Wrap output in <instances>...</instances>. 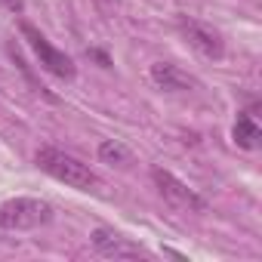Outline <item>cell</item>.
Segmentation results:
<instances>
[{
	"label": "cell",
	"instance_id": "4",
	"mask_svg": "<svg viewBox=\"0 0 262 262\" xmlns=\"http://www.w3.org/2000/svg\"><path fill=\"white\" fill-rule=\"evenodd\" d=\"M151 182H155V188L161 191V198H164L170 207H176V210H198V213L207 210V201H204L194 188H188L182 179H176L170 170L155 167V170H151Z\"/></svg>",
	"mask_w": 262,
	"mask_h": 262
},
{
	"label": "cell",
	"instance_id": "1",
	"mask_svg": "<svg viewBox=\"0 0 262 262\" xmlns=\"http://www.w3.org/2000/svg\"><path fill=\"white\" fill-rule=\"evenodd\" d=\"M34 164H37L47 176H53V179H59V182H65V185H71V188H77V191H93V188L99 185L96 170H93L90 164H83L80 158L62 151V148L43 145V148L34 155Z\"/></svg>",
	"mask_w": 262,
	"mask_h": 262
},
{
	"label": "cell",
	"instance_id": "3",
	"mask_svg": "<svg viewBox=\"0 0 262 262\" xmlns=\"http://www.w3.org/2000/svg\"><path fill=\"white\" fill-rule=\"evenodd\" d=\"M19 31H22V37L28 40V47H31V53L37 56V62H40V68L43 71H50L53 77H59V80H74V74H77V68H74V62H71V56H65L62 50H56L34 25H28V22H22L19 25Z\"/></svg>",
	"mask_w": 262,
	"mask_h": 262
},
{
	"label": "cell",
	"instance_id": "5",
	"mask_svg": "<svg viewBox=\"0 0 262 262\" xmlns=\"http://www.w3.org/2000/svg\"><path fill=\"white\" fill-rule=\"evenodd\" d=\"M176 25H179V34H182L201 56H207V59H222V56H225V40H222V34H219L216 28H210L207 22H198V19L182 16Z\"/></svg>",
	"mask_w": 262,
	"mask_h": 262
},
{
	"label": "cell",
	"instance_id": "7",
	"mask_svg": "<svg viewBox=\"0 0 262 262\" xmlns=\"http://www.w3.org/2000/svg\"><path fill=\"white\" fill-rule=\"evenodd\" d=\"M148 77L164 93H185V90H194L198 86V80L188 71H182L179 65H173V62H155L151 71H148Z\"/></svg>",
	"mask_w": 262,
	"mask_h": 262
},
{
	"label": "cell",
	"instance_id": "10",
	"mask_svg": "<svg viewBox=\"0 0 262 262\" xmlns=\"http://www.w3.org/2000/svg\"><path fill=\"white\" fill-rule=\"evenodd\" d=\"M0 4H4L10 13H16V16H22V13H25V0H0Z\"/></svg>",
	"mask_w": 262,
	"mask_h": 262
},
{
	"label": "cell",
	"instance_id": "9",
	"mask_svg": "<svg viewBox=\"0 0 262 262\" xmlns=\"http://www.w3.org/2000/svg\"><path fill=\"white\" fill-rule=\"evenodd\" d=\"M99 161L111 164V167H129L133 164V151L117 139H105V142H99Z\"/></svg>",
	"mask_w": 262,
	"mask_h": 262
},
{
	"label": "cell",
	"instance_id": "2",
	"mask_svg": "<svg viewBox=\"0 0 262 262\" xmlns=\"http://www.w3.org/2000/svg\"><path fill=\"white\" fill-rule=\"evenodd\" d=\"M53 219V207L40 198H10L0 204V228L4 231H31Z\"/></svg>",
	"mask_w": 262,
	"mask_h": 262
},
{
	"label": "cell",
	"instance_id": "8",
	"mask_svg": "<svg viewBox=\"0 0 262 262\" xmlns=\"http://www.w3.org/2000/svg\"><path fill=\"white\" fill-rule=\"evenodd\" d=\"M231 139H234L237 148H247V151H256L262 145V129H259V123L253 120L250 111H237V120L231 126Z\"/></svg>",
	"mask_w": 262,
	"mask_h": 262
},
{
	"label": "cell",
	"instance_id": "6",
	"mask_svg": "<svg viewBox=\"0 0 262 262\" xmlns=\"http://www.w3.org/2000/svg\"><path fill=\"white\" fill-rule=\"evenodd\" d=\"M90 241H93L96 253H102V256H108V259H139V256H148L139 244H133L129 237H123V234L114 231V228H96V231L90 234Z\"/></svg>",
	"mask_w": 262,
	"mask_h": 262
}]
</instances>
